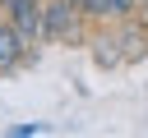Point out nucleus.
<instances>
[{
  "instance_id": "1",
  "label": "nucleus",
  "mask_w": 148,
  "mask_h": 138,
  "mask_svg": "<svg viewBox=\"0 0 148 138\" xmlns=\"http://www.w3.org/2000/svg\"><path fill=\"white\" fill-rule=\"evenodd\" d=\"M42 28H46V41L79 46L83 41V9L74 0H42Z\"/></svg>"
},
{
  "instance_id": "2",
  "label": "nucleus",
  "mask_w": 148,
  "mask_h": 138,
  "mask_svg": "<svg viewBox=\"0 0 148 138\" xmlns=\"http://www.w3.org/2000/svg\"><path fill=\"white\" fill-rule=\"evenodd\" d=\"M0 14H5V23L23 37V46H42V41H46L42 0H0Z\"/></svg>"
},
{
  "instance_id": "3",
  "label": "nucleus",
  "mask_w": 148,
  "mask_h": 138,
  "mask_svg": "<svg viewBox=\"0 0 148 138\" xmlns=\"http://www.w3.org/2000/svg\"><path fill=\"white\" fill-rule=\"evenodd\" d=\"M116 46H120V64L143 60V55H148V23H139L134 14L120 18V28H116Z\"/></svg>"
},
{
  "instance_id": "4",
  "label": "nucleus",
  "mask_w": 148,
  "mask_h": 138,
  "mask_svg": "<svg viewBox=\"0 0 148 138\" xmlns=\"http://www.w3.org/2000/svg\"><path fill=\"white\" fill-rule=\"evenodd\" d=\"M28 60H37V46H23V37H18L9 23H0V74L18 69V64H28Z\"/></svg>"
},
{
  "instance_id": "5",
  "label": "nucleus",
  "mask_w": 148,
  "mask_h": 138,
  "mask_svg": "<svg viewBox=\"0 0 148 138\" xmlns=\"http://www.w3.org/2000/svg\"><path fill=\"white\" fill-rule=\"evenodd\" d=\"M139 9V0H83V18H97V23H106V18H130Z\"/></svg>"
},
{
  "instance_id": "6",
  "label": "nucleus",
  "mask_w": 148,
  "mask_h": 138,
  "mask_svg": "<svg viewBox=\"0 0 148 138\" xmlns=\"http://www.w3.org/2000/svg\"><path fill=\"white\" fill-rule=\"evenodd\" d=\"M9 133H14V138H32V133H42V129H37V124H14Z\"/></svg>"
},
{
  "instance_id": "7",
  "label": "nucleus",
  "mask_w": 148,
  "mask_h": 138,
  "mask_svg": "<svg viewBox=\"0 0 148 138\" xmlns=\"http://www.w3.org/2000/svg\"><path fill=\"white\" fill-rule=\"evenodd\" d=\"M74 5H79V9H83V0H74Z\"/></svg>"
},
{
  "instance_id": "8",
  "label": "nucleus",
  "mask_w": 148,
  "mask_h": 138,
  "mask_svg": "<svg viewBox=\"0 0 148 138\" xmlns=\"http://www.w3.org/2000/svg\"><path fill=\"white\" fill-rule=\"evenodd\" d=\"M0 23H5V14H0Z\"/></svg>"
}]
</instances>
